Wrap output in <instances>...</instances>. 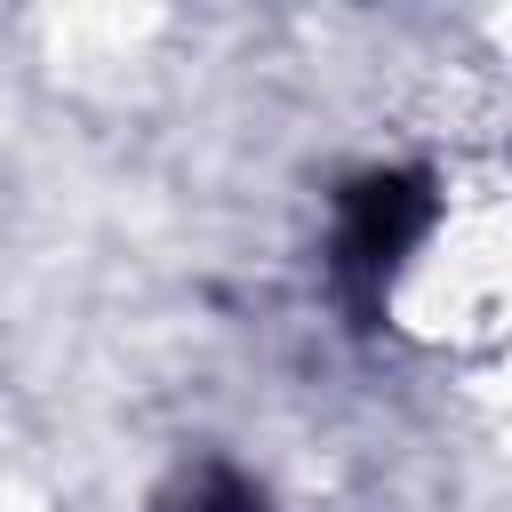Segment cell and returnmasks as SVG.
<instances>
[{"label": "cell", "mask_w": 512, "mask_h": 512, "mask_svg": "<svg viewBox=\"0 0 512 512\" xmlns=\"http://www.w3.org/2000/svg\"><path fill=\"white\" fill-rule=\"evenodd\" d=\"M440 200H432V176L424 168H360L344 192H336V280L360 312L384 304V288L400 280V264L424 248Z\"/></svg>", "instance_id": "obj_1"}, {"label": "cell", "mask_w": 512, "mask_h": 512, "mask_svg": "<svg viewBox=\"0 0 512 512\" xmlns=\"http://www.w3.org/2000/svg\"><path fill=\"white\" fill-rule=\"evenodd\" d=\"M152 512H272V496H264V480H248L240 464L200 456V464H184V472L152 496Z\"/></svg>", "instance_id": "obj_2"}]
</instances>
